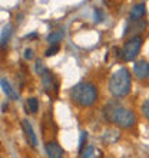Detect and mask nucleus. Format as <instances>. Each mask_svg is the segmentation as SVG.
<instances>
[{
  "mask_svg": "<svg viewBox=\"0 0 149 158\" xmlns=\"http://www.w3.org/2000/svg\"><path fill=\"white\" fill-rule=\"evenodd\" d=\"M72 101L80 106H91L98 99V89L89 82H80L69 91Z\"/></svg>",
  "mask_w": 149,
  "mask_h": 158,
  "instance_id": "f257e3e1",
  "label": "nucleus"
},
{
  "mask_svg": "<svg viewBox=\"0 0 149 158\" xmlns=\"http://www.w3.org/2000/svg\"><path fill=\"white\" fill-rule=\"evenodd\" d=\"M109 91L116 98L128 95L131 91V75L126 68H120L116 72H113L109 79Z\"/></svg>",
  "mask_w": 149,
  "mask_h": 158,
  "instance_id": "f03ea898",
  "label": "nucleus"
},
{
  "mask_svg": "<svg viewBox=\"0 0 149 158\" xmlns=\"http://www.w3.org/2000/svg\"><path fill=\"white\" fill-rule=\"evenodd\" d=\"M108 118L119 128H129L136 121V117L132 111H129L128 108H122V106H115L113 109H111Z\"/></svg>",
  "mask_w": 149,
  "mask_h": 158,
  "instance_id": "7ed1b4c3",
  "label": "nucleus"
},
{
  "mask_svg": "<svg viewBox=\"0 0 149 158\" xmlns=\"http://www.w3.org/2000/svg\"><path fill=\"white\" fill-rule=\"evenodd\" d=\"M142 48V38L141 36H132L122 48V56L126 62H131L136 58Z\"/></svg>",
  "mask_w": 149,
  "mask_h": 158,
  "instance_id": "20e7f679",
  "label": "nucleus"
},
{
  "mask_svg": "<svg viewBox=\"0 0 149 158\" xmlns=\"http://www.w3.org/2000/svg\"><path fill=\"white\" fill-rule=\"evenodd\" d=\"M45 148H46V154H47L49 158H63V155H65L63 148L56 141H49Z\"/></svg>",
  "mask_w": 149,
  "mask_h": 158,
  "instance_id": "39448f33",
  "label": "nucleus"
},
{
  "mask_svg": "<svg viewBox=\"0 0 149 158\" xmlns=\"http://www.w3.org/2000/svg\"><path fill=\"white\" fill-rule=\"evenodd\" d=\"M133 72L136 75L138 79H148L149 78V63L145 60H139L135 63L133 66Z\"/></svg>",
  "mask_w": 149,
  "mask_h": 158,
  "instance_id": "423d86ee",
  "label": "nucleus"
},
{
  "mask_svg": "<svg viewBox=\"0 0 149 158\" xmlns=\"http://www.w3.org/2000/svg\"><path fill=\"white\" fill-rule=\"evenodd\" d=\"M145 13H146L145 3H138V4H135V6L131 9L129 16H131V20L138 22V20H142V17L145 16Z\"/></svg>",
  "mask_w": 149,
  "mask_h": 158,
  "instance_id": "0eeeda50",
  "label": "nucleus"
},
{
  "mask_svg": "<svg viewBox=\"0 0 149 158\" xmlns=\"http://www.w3.org/2000/svg\"><path fill=\"white\" fill-rule=\"evenodd\" d=\"M22 125H23V129H25L26 137H27V141H29V144L32 147H36L37 145V137H36V134H34V131H33V127H32V124H30L27 119H23Z\"/></svg>",
  "mask_w": 149,
  "mask_h": 158,
  "instance_id": "6e6552de",
  "label": "nucleus"
},
{
  "mask_svg": "<svg viewBox=\"0 0 149 158\" xmlns=\"http://www.w3.org/2000/svg\"><path fill=\"white\" fill-rule=\"evenodd\" d=\"M0 85H2V89L4 91V94H6L10 99H19V94H17L16 89L10 85V82H9L6 78L0 79Z\"/></svg>",
  "mask_w": 149,
  "mask_h": 158,
  "instance_id": "1a4fd4ad",
  "label": "nucleus"
},
{
  "mask_svg": "<svg viewBox=\"0 0 149 158\" xmlns=\"http://www.w3.org/2000/svg\"><path fill=\"white\" fill-rule=\"evenodd\" d=\"M13 35V25H7L4 26L3 30H2V35H0V46L3 48L4 45H7V42L10 40Z\"/></svg>",
  "mask_w": 149,
  "mask_h": 158,
  "instance_id": "9d476101",
  "label": "nucleus"
},
{
  "mask_svg": "<svg viewBox=\"0 0 149 158\" xmlns=\"http://www.w3.org/2000/svg\"><path fill=\"white\" fill-rule=\"evenodd\" d=\"M42 82H43V86L47 92L52 91V88H53L54 82H53V73H50L49 71H46L43 75H42Z\"/></svg>",
  "mask_w": 149,
  "mask_h": 158,
  "instance_id": "9b49d317",
  "label": "nucleus"
},
{
  "mask_svg": "<svg viewBox=\"0 0 149 158\" xmlns=\"http://www.w3.org/2000/svg\"><path fill=\"white\" fill-rule=\"evenodd\" d=\"M118 138H119V132H118V131H115V129L106 131V132H105V135H103V139L106 142H109V144H111V142H115Z\"/></svg>",
  "mask_w": 149,
  "mask_h": 158,
  "instance_id": "f8f14e48",
  "label": "nucleus"
},
{
  "mask_svg": "<svg viewBox=\"0 0 149 158\" xmlns=\"http://www.w3.org/2000/svg\"><path fill=\"white\" fill-rule=\"evenodd\" d=\"M145 27H146V22H143V20L133 22L132 27H126V30H125V33H126V32H129L131 29H132V32H141V30H145Z\"/></svg>",
  "mask_w": 149,
  "mask_h": 158,
  "instance_id": "ddd939ff",
  "label": "nucleus"
},
{
  "mask_svg": "<svg viewBox=\"0 0 149 158\" xmlns=\"http://www.w3.org/2000/svg\"><path fill=\"white\" fill-rule=\"evenodd\" d=\"M63 39V32H53L47 36V40L52 43V45H58L59 42Z\"/></svg>",
  "mask_w": 149,
  "mask_h": 158,
  "instance_id": "4468645a",
  "label": "nucleus"
},
{
  "mask_svg": "<svg viewBox=\"0 0 149 158\" xmlns=\"http://www.w3.org/2000/svg\"><path fill=\"white\" fill-rule=\"evenodd\" d=\"M27 109L32 114L37 112V109H39V101H37V98H29L27 99Z\"/></svg>",
  "mask_w": 149,
  "mask_h": 158,
  "instance_id": "2eb2a0df",
  "label": "nucleus"
},
{
  "mask_svg": "<svg viewBox=\"0 0 149 158\" xmlns=\"http://www.w3.org/2000/svg\"><path fill=\"white\" fill-rule=\"evenodd\" d=\"M80 158H95V148L92 145L86 147L80 151Z\"/></svg>",
  "mask_w": 149,
  "mask_h": 158,
  "instance_id": "dca6fc26",
  "label": "nucleus"
},
{
  "mask_svg": "<svg viewBox=\"0 0 149 158\" xmlns=\"http://www.w3.org/2000/svg\"><path fill=\"white\" fill-rule=\"evenodd\" d=\"M105 19V13L102 9H96L95 10V22H98V23H100V22H103Z\"/></svg>",
  "mask_w": 149,
  "mask_h": 158,
  "instance_id": "f3484780",
  "label": "nucleus"
},
{
  "mask_svg": "<svg viewBox=\"0 0 149 158\" xmlns=\"http://www.w3.org/2000/svg\"><path fill=\"white\" fill-rule=\"evenodd\" d=\"M59 45H52V48H49V49L46 50V56H54V55L59 52Z\"/></svg>",
  "mask_w": 149,
  "mask_h": 158,
  "instance_id": "a211bd4d",
  "label": "nucleus"
},
{
  "mask_svg": "<svg viewBox=\"0 0 149 158\" xmlns=\"http://www.w3.org/2000/svg\"><path fill=\"white\" fill-rule=\"evenodd\" d=\"M46 71H47V69L45 68L43 62H42V60H37V62H36V72H37V73H39V75H43Z\"/></svg>",
  "mask_w": 149,
  "mask_h": 158,
  "instance_id": "6ab92c4d",
  "label": "nucleus"
},
{
  "mask_svg": "<svg viewBox=\"0 0 149 158\" xmlns=\"http://www.w3.org/2000/svg\"><path fill=\"white\" fill-rule=\"evenodd\" d=\"M86 139H87V134L83 131V132L80 134V141H79V148H80V151L85 148V142H86Z\"/></svg>",
  "mask_w": 149,
  "mask_h": 158,
  "instance_id": "aec40b11",
  "label": "nucleus"
},
{
  "mask_svg": "<svg viewBox=\"0 0 149 158\" xmlns=\"http://www.w3.org/2000/svg\"><path fill=\"white\" fill-rule=\"evenodd\" d=\"M142 112H143V115L149 119V99H146L145 102H143V105H142Z\"/></svg>",
  "mask_w": 149,
  "mask_h": 158,
  "instance_id": "412c9836",
  "label": "nucleus"
},
{
  "mask_svg": "<svg viewBox=\"0 0 149 158\" xmlns=\"http://www.w3.org/2000/svg\"><path fill=\"white\" fill-rule=\"evenodd\" d=\"M25 59H27V60L33 59V50H32V49H26L25 50Z\"/></svg>",
  "mask_w": 149,
  "mask_h": 158,
  "instance_id": "4be33fe9",
  "label": "nucleus"
},
{
  "mask_svg": "<svg viewBox=\"0 0 149 158\" xmlns=\"http://www.w3.org/2000/svg\"><path fill=\"white\" fill-rule=\"evenodd\" d=\"M37 38V33H30L26 36V39H36Z\"/></svg>",
  "mask_w": 149,
  "mask_h": 158,
  "instance_id": "5701e85b",
  "label": "nucleus"
}]
</instances>
